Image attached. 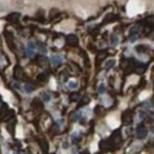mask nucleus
<instances>
[{
    "label": "nucleus",
    "mask_w": 154,
    "mask_h": 154,
    "mask_svg": "<svg viewBox=\"0 0 154 154\" xmlns=\"http://www.w3.org/2000/svg\"><path fill=\"white\" fill-rule=\"evenodd\" d=\"M121 140H122V137H121V132H120L119 130H117V131L114 132V133L112 134L109 142H110L112 147V146H117V145L121 142Z\"/></svg>",
    "instance_id": "f257e3e1"
},
{
    "label": "nucleus",
    "mask_w": 154,
    "mask_h": 154,
    "mask_svg": "<svg viewBox=\"0 0 154 154\" xmlns=\"http://www.w3.org/2000/svg\"><path fill=\"white\" fill-rule=\"evenodd\" d=\"M65 40L66 43L71 46H77L79 44V39L75 34H68Z\"/></svg>",
    "instance_id": "f03ea898"
},
{
    "label": "nucleus",
    "mask_w": 154,
    "mask_h": 154,
    "mask_svg": "<svg viewBox=\"0 0 154 154\" xmlns=\"http://www.w3.org/2000/svg\"><path fill=\"white\" fill-rule=\"evenodd\" d=\"M13 77H14V79H24V77H25V72H24V70L22 69L21 66L16 65L15 67H14Z\"/></svg>",
    "instance_id": "7ed1b4c3"
},
{
    "label": "nucleus",
    "mask_w": 154,
    "mask_h": 154,
    "mask_svg": "<svg viewBox=\"0 0 154 154\" xmlns=\"http://www.w3.org/2000/svg\"><path fill=\"white\" fill-rule=\"evenodd\" d=\"M136 134H137V137L139 139H145L147 135V131L146 128L144 127H138L137 131H136Z\"/></svg>",
    "instance_id": "20e7f679"
},
{
    "label": "nucleus",
    "mask_w": 154,
    "mask_h": 154,
    "mask_svg": "<svg viewBox=\"0 0 154 154\" xmlns=\"http://www.w3.org/2000/svg\"><path fill=\"white\" fill-rule=\"evenodd\" d=\"M39 145L41 147V149L43 150V153L44 154H47L48 152V149H49V145L47 143V141L46 139H41L39 141Z\"/></svg>",
    "instance_id": "39448f33"
},
{
    "label": "nucleus",
    "mask_w": 154,
    "mask_h": 154,
    "mask_svg": "<svg viewBox=\"0 0 154 154\" xmlns=\"http://www.w3.org/2000/svg\"><path fill=\"white\" fill-rule=\"evenodd\" d=\"M122 120H123V123L126 124V125H129L132 122V115L130 112H124L123 116H122Z\"/></svg>",
    "instance_id": "423d86ee"
},
{
    "label": "nucleus",
    "mask_w": 154,
    "mask_h": 154,
    "mask_svg": "<svg viewBox=\"0 0 154 154\" xmlns=\"http://www.w3.org/2000/svg\"><path fill=\"white\" fill-rule=\"evenodd\" d=\"M13 115H14V112L13 110L5 112L4 114H2V121H9V120H11V118L13 117Z\"/></svg>",
    "instance_id": "0eeeda50"
},
{
    "label": "nucleus",
    "mask_w": 154,
    "mask_h": 154,
    "mask_svg": "<svg viewBox=\"0 0 154 154\" xmlns=\"http://www.w3.org/2000/svg\"><path fill=\"white\" fill-rule=\"evenodd\" d=\"M47 79H48V75H47L46 72H43V73L39 74L38 77H37V81L39 82H42V83L46 82Z\"/></svg>",
    "instance_id": "6e6552de"
},
{
    "label": "nucleus",
    "mask_w": 154,
    "mask_h": 154,
    "mask_svg": "<svg viewBox=\"0 0 154 154\" xmlns=\"http://www.w3.org/2000/svg\"><path fill=\"white\" fill-rule=\"evenodd\" d=\"M89 101H90V98H89L87 96H83L82 98H81V102H79V107H83V106L88 104Z\"/></svg>",
    "instance_id": "1a4fd4ad"
},
{
    "label": "nucleus",
    "mask_w": 154,
    "mask_h": 154,
    "mask_svg": "<svg viewBox=\"0 0 154 154\" xmlns=\"http://www.w3.org/2000/svg\"><path fill=\"white\" fill-rule=\"evenodd\" d=\"M51 61H52L53 64H55V65H58V64H60L61 61H63V59H61V56H54V57H52Z\"/></svg>",
    "instance_id": "9d476101"
},
{
    "label": "nucleus",
    "mask_w": 154,
    "mask_h": 154,
    "mask_svg": "<svg viewBox=\"0 0 154 154\" xmlns=\"http://www.w3.org/2000/svg\"><path fill=\"white\" fill-rule=\"evenodd\" d=\"M81 112H73V114H71L70 118L72 121H77L81 118Z\"/></svg>",
    "instance_id": "9b49d317"
},
{
    "label": "nucleus",
    "mask_w": 154,
    "mask_h": 154,
    "mask_svg": "<svg viewBox=\"0 0 154 154\" xmlns=\"http://www.w3.org/2000/svg\"><path fill=\"white\" fill-rule=\"evenodd\" d=\"M141 31V26H132V28H131V34H136V35H138L139 34V32Z\"/></svg>",
    "instance_id": "f8f14e48"
},
{
    "label": "nucleus",
    "mask_w": 154,
    "mask_h": 154,
    "mask_svg": "<svg viewBox=\"0 0 154 154\" xmlns=\"http://www.w3.org/2000/svg\"><path fill=\"white\" fill-rule=\"evenodd\" d=\"M18 17H19V13H11L7 17V19L9 20V21L14 22V21H16V20L18 19Z\"/></svg>",
    "instance_id": "ddd939ff"
},
{
    "label": "nucleus",
    "mask_w": 154,
    "mask_h": 154,
    "mask_svg": "<svg viewBox=\"0 0 154 154\" xmlns=\"http://www.w3.org/2000/svg\"><path fill=\"white\" fill-rule=\"evenodd\" d=\"M32 103H33V106H34L35 108H38V109H42L43 108V104H42V102H41L40 99L35 98Z\"/></svg>",
    "instance_id": "4468645a"
},
{
    "label": "nucleus",
    "mask_w": 154,
    "mask_h": 154,
    "mask_svg": "<svg viewBox=\"0 0 154 154\" xmlns=\"http://www.w3.org/2000/svg\"><path fill=\"white\" fill-rule=\"evenodd\" d=\"M145 70H146V66H144V64H139L135 66V71L139 74H142Z\"/></svg>",
    "instance_id": "2eb2a0df"
},
{
    "label": "nucleus",
    "mask_w": 154,
    "mask_h": 154,
    "mask_svg": "<svg viewBox=\"0 0 154 154\" xmlns=\"http://www.w3.org/2000/svg\"><path fill=\"white\" fill-rule=\"evenodd\" d=\"M79 99V93H72L70 95V100L71 101H78V100Z\"/></svg>",
    "instance_id": "dca6fc26"
},
{
    "label": "nucleus",
    "mask_w": 154,
    "mask_h": 154,
    "mask_svg": "<svg viewBox=\"0 0 154 154\" xmlns=\"http://www.w3.org/2000/svg\"><path fill=\"white\" fill-rule=\"evenodd\" d=\"M119 43V39L116 35H112L111 36V44L112 46H116V44Z\"/></svg>",
    "instance_id": "f3484780"
},
{
    "label": "nucleus",
    "mask_w": 154,
    "mask_h": 154,
    "mask_svg": "<svg viewBox=\"0 0 154 154\" xmlns=\"http://www.w3.org/2000/svg\"><path fill=\"white\" fill-rule=\"evenodd\" d=\"M34 89H35V87L30 83H28L25 85V91L26 93H31L32 91H34Z\"/></svg>",
    "instance_id": "a211bd4d"
},
{
    "label": "nucleus",
    "mask_w": 154,
    "mask_h": 154,
    "mask_svg": "<svg viewBox=\"0 0 154 154\" xmlns=\"http://www.w3.org/2000/svg\"><path fill=\"white\" fill-rule=\"evenodd\" d=\"M114 63H115V61L114 60H110V61H108L107 63H106L105 67L107 68V69H110V68H112V66L114 65Z\"/></svg>",
    "instance_id": "6ab92c4d"
},
{
    "label": "nucleus",
    "mask_w": 154,
    "mask_h": 154,
    "mask_svg": "<svg viewBox=\"0 0 154 154\" xmlns=\"http://www.w3.org/2000/svg\"><path fill=\"white\" fill-rule=\"evenodd\" d=\"M38 61H39V63L41 64H43V65L46 64L47 61H48V60H47L46 57H39V58H38Z\"/></svg>",
    "instance_id": "aec40b11"
},
{
    "label": "nucleus",
    "mask_w": 154,
    "mask_h": 154,
    "mask_svg": "<svg viewBox=\"0 0 154 154\" xmlns=\"http://www.w3.org/2000/svg\"><path fill=\"white\" fill-rule=\"evenodd\" d=\"M106 57V52H100L98 55H97V60L98 61H102V60H104Z\"/></svg>",
    "instance_id": "412c9836"
},
{
    "label": "nucleus",
    "mask_w": 154,
    "mask_h": 154,
    "mask_svg": "<svg viewBox=\"0 0 154 154\" xmlns=\"http://www.w3.org/2000/svg\"><path fill=\"white\" fill-rule=\"evenodd\" d=\"M58 14V10L57 9H52L51 10V11H50V17H54V16H56Z\"/></svg>",
    "instance_id": "4be33fe9"
},
{
    "label": "nucleus",
    "mask_w": 154,
    "mask_h": 154,
    "mask_svg": "<svg viewBox=\"0 0 154 154\" xmlns=\"http://www.w3.org/2000/svg\"><path fill=\"white\" fill-rule=\"evenodd\" d=\"M26 54H28V56H33V54H34V49H32V48H29V47H28L26 48Z\"/></svg>",
    "instance_id": "5701e85b"
},
{
    "label": "nucleus",
    "mask_w": 154,
    "mask_h": 154,
    "mask_svg": "<svg viewBox=\"0 0 154 154\" xmlns=\"http://www.w3.org/2000/svg\"><path fill=\"white\" fill-rule=\"evenodd\" d=\"M68 85H69V87L70 88H72V89H75V88H77V87H78V82H72V81H71V82H69V84H68Z\"/></svg>",
    "instance_id": "b1692460"
},
{
    "label": "nucleus",
    "mask_w": 154,
    "mask_h": 154,
    "mask_svg": "<svg viewBox=\"0 0 154 154\" xmlns=\"http://www.w3.org/2000/svg\"><path fill=\"white\" fill-rule=\"evenodd\" d=\"M98 92H99L100 94L105 93V86H104V84H100V86L98 88Z\"/></svg>",
    "instance_id": "393cba45"
},
{
    "label": "nucleus",
    "mask_w": 154,
    "mask_h": 154,
    "mask_svg": "<svg viewBox=\"0 0 154 154\" xmlns=\"http://www.w3.org/2000/svg\"><path fill=\"white\" fill-rule=\"evenodd\" d=\"M43 99L44 101H49L50 100V96H48L47 94H44L43 95Z\"/></svg>",
    "instance_id": "a878e982"
},
{
    "label": "nucleus",
    "mask_w": 154,
    "mask_h": 154,
    "mask_svg": "<svg viewBox=\"0 0 154 154\" xmlns=\"http://www.w3.org/2000/svg\"><path fill=\"white\" fill-rule=\"evenodd\" d=\"M28 47H29V48H32V49H35V44L32 42H29V43H28Z\"/></svg>",
    "instance_id": "bb28decb"
},
{
    "label": "nucleus",
    "mask_w": 154,
    "mask_h": 154,
    "mask_svg": "<svg viewBox=\"0 0 154 154\" xmlns=\"http://www.w3.org/2000/svg\"><path fill=\"white\" fill-rule=\"evenodd\" d=\"M13 87H15V89H19V84H17V83H14L13 84Z\"/></svg>",
    "instance_id": "cd10ccee"
},
{
    "label": "nucleus",
    "mask_w": 154,
    "mask_h": 154,
    "mask_svg": "<svg viewBox=\"0 0 154 154\" xmlns=\"http://www.w3.org/2000/svg\"><path fill=\"white\" fill-rule=\"evenodd\" d=\"M14 154H19V153H17V152H15V153H14Z\"/></svg>",
    "instance_id": "c85d7f7f"
}]
</instances>
